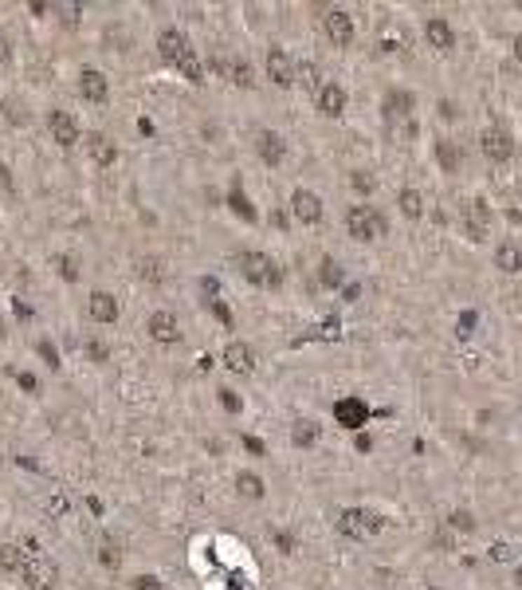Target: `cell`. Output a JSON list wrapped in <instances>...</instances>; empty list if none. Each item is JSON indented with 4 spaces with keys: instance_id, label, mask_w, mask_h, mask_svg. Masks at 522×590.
I'll return each instance as SVG.
<instances>
[{
    "instance_id": "ba28073f",
    "label": "cell",
    "mask_w": 522,
    "mask_h": 590,
    "mask_svg": "<svg viewBox=\"0 0 522 590\" xmlns=\"http://www.w3.org/2000/svg\"><path fill=\"white\" fill-rule=\"evenodd\" d=\"M315 107H318V114L322 119H342L345 114V107H350V95H345V87L342 83H318V90H315Z\"/></svg>"
},
{
    "instance_id": "7402d4cb",
    "label": "cell",
    "mask_w": 522,
    "mask_h": 590,
    "mask_svg": "<svg viewBox=\"0 0 522 590\" xmlns=\"http://www.w3.org/2000/svg\"><path fill=\"white\" fill-rule=\"evenodd\" d=\"M87 154H90V161H95V166H102V170L118 161V146H114V142H110L107 134H99V130H95V134L87 138Z\"/></svg>"
},
{
    "instance_id": "7bdbcfd3",
    "label": "cell",
    "mask_w": 522,
    "mask_h": 590,
    "mask_svg": "<svg viewBox=\"0 0 522 590\" xmlns=\"http://www.w3.org/2000/svg\"><path fill=\"white\" fill-rule=\"evenodd\" d=\"M16 382H20V390H36V386H40V382H36V378H32V374H16Z\"/></svg>"
},
{
    "instance_id": "d6a6232c",
    "label": "cell",
    "mask_w": 522,
    "mask_h": 590,
    "mask_svg": "<svg viewBox=\"0 0 522 590\" xmlns=\"http://www.w3.org/2000/svg\"><path fill=\"white\" fill-rule=\"evenodd\" d=\"M350 185H354L357 193H373V189H377V181L369 177L365 170H354V177H350Z\"/></svg>"
},
{
    "instance_id": "3957f363",
    "label": "cell",
    "mask_w": 522,
    "mask_h": 590,
    "mask_svg": "<svg viewBox=\"0 0 522 590\" xmlns=\"http://www.w3.org/2000/svg\"><path fill=\"white\" fill-rule=\"evenodd\" d=\"M24 551H28V559H24V570H20V579L28 582L32 590H51L55 582H60V567L43 555L36 543H24Z\"/></svg>"
},
{
    "instance_id": "ee69618b",
    "label": "cell",
    "mask_w": 522,
    "mask_h": 590,
    "mask_svg": "<svg viewBox=\"0 0 522 590\" xmlns=\"http://www.w3.org/2000/svg\"><path fill=\"white\" fill-rule=\"evenodd\" d=\"M40 354L51 362V366H60V358H55V350H51V342H40Z\"/></svg>"
},
{
    "instance_id": "7c38bea8",
    "label": "cell",
    "mask_w": 522,
    "mask_h": 590,
    "mask_svg": "<svg viewBox=\"0 0 522 590\" xmlns=\"http://www.w3.org/2000/svg\"><path fill=\"white\" fill-rule=\"evenodd\" d=\"M463 229L472 241H487V229H491V209L487 201H467L463 205Z\"/></svg>"
},
{
    "instance_id": "bcb514c9",
    "label": "cell",
    "mask_w": 522,
    "mask_h": 590,
    "mask_svg": "<svg viewBox=\"0 0 522 590\" xmlns=\"http://www.w3.org/2000/svg\"><path fill=\"white\" fill-rule=\"evenodd\" d=\"M87 354H95V358H107V350H102L99 342H87Z\"/></svg>"
},
{
    "instance_id": "5b68a950",
    "label": "cell",
    "mask_w": 522,
    "mask_h": 590,
    "mask_svg": "<svg viewBox=\"0 0 522 590\" xmlns=\"http://www.w3.org/2000/svg\"><path fill=\"white\" fill-rule=\"evenodd\" d=\"M267 79L275 83V87H295V83H298L295 60H291V51L279 48V43H271V48H267Z\"/></svg>"
},
{
    "instance_id": "ac0fdd59",
    "label": "cell",
    "mask_w": 522,
    "mask_h": 590,
    "mask_svg": "<svg viewBox=\"0 0 522 590\" xmlns=\"http://www.w3.org/2000/svg\"><path fill=\"white\" fill-rule=\"evenodd\" d=\"M79 95H83L87 102H107V99H110L107 75H102V71H95V67H83V71H79Z\"/></svg>"
},
{
    "instance_id": "8fae6325",
    "label": "cell",
    "mask_w": 522,
    "mask_h": 590,
    "mask_svg": "<svg viewBox=\"0 0 522 590\" xmlns=\"http://www.w3.org/2000/svg\"><path fill=\"white\" fill-rule=\"evenodd\" d=\"M291 213H295L298 224H322V197L310 189H295L291 193Z\"/></svg>"
},
{
    "instance_id": "7a4b0ae2",
    "label": "cell",
    "mask_w": 522,
    "mask_h": 590,
    "mask_svg": "<svg viewBox=\"0 0 522 590\" xmlns=\"http://www.w3.org/2000/svg\"><path fill=\"white\" fill-rule=\"evenodd\" d=\"M385 217L373 209V205H350L345 209V232L354 236V241H362V244H369V241H381L385 236Z\"/></svg>"
},
{
    "instance_id": "8992f818",
    "label": "cell",
    "mask_w": 522,
    "mask_h": 590,
    "mask_svg": "<svg viewBox=\"0 0 522 590\" xmlns=\"http://www.w3.org/2000/svg\"><path fill=\"white\" fill-rule=\"evenodd\" d=\"M212 71L217 75H224L232 87H256V71H252V63L244 60V55H212Z\"/></svg>"
},
{
    "instance_id": "60d3db41",
    "label": "cell",
    "mask_w": 522,
    "mask_h": 590,
    "mask_svg": "<svg viewBox=\"0 0 522 590\" xmlns=\"http://www.w3.org/2000/svg\"><path fill=\"white\" fill-rule=\"evenodd\" d=\"M200 291H205V295H208V303H212V300L220 295V280H212V276H205V280H200Z\"/></svg>"
},
{
    "instance_id": "4316f807",
    "label": "cell",
    "mask_w": 522,
    "mask_h": 590,
    "mask_svg": "<svg viewBox=\"0 0 522 590\" xmlns=\"http://www.w3.org/2000/svg\"><path fill=\"white\" fill-rule=\"evenodd\" d=\"M318 280H322V288H342V283H345V268L334 260V256H326V260L318 264Z\"/></svg>"
},
{
    "instance_id": "8d00e7d4",
    "label": "cell",
    "mask_w": 522,
    "mask_h": 590,
    "mask_svg": "<svg viewBox=\"0 0 522 590\" xmlns=\"http://www.w3.org/2000/svg\"><path fill=\"white\" fill-rule=\"evenodd\" d=\"M55 12H60V16H63V20H67L71 24V28H75V24H79V4H60V8H55Z\"/></svg>"
},
{
    "instance_id": "6da1fadb",
    "label": "cell",
    "mask_w": 522,
    "mask_h": 590,
    "mask_svg": "<svg viewBox=\"0 0 522 590\" xmlns=\"http://www.w3.org/2000/svg\"><path fill=\"white\" fill-rule=\"evenodd\" d=\"M240 276H244L252 288H263V291H275L283 283V268H279L275 256L267 252H240Z\"/></svg>"
},
{
    "instance_id": "1f68e13d",
    "label": "cell",
    "mask_w": 522,
    "mask_h": 590,
    "mask_svg": "<svg viewBox=\"0 0 522 590\" xmlns=\"http://www.w3.org/2000/svg\"><path fill=\"white\" fill-rule=\"evenodd\" d=\"M448 528H455V531H475V516L472 511H452V516H448Z\"/></svg>"
},
{
    "instance_id": "d6986e66",
    "label": "cell",
    "mask_w": 522,
    "mask_h": 590,
    "mask_svg": "<svg viewBox=\"0 0 522 590\" xmlns=\"http://www.w3.org/2000/svg\"><path fill=\"white\" fill-rule=\"evenodd\" d=\"M87 315L95 323H114L122 315V303L110 295V291H90V300H87Z\"/></svg>"
},
{
    "instance_id": "e575fe53",
    "label": "cell",
    "mask_w": 522,
    "mask_h": 590,
    "mask_svg": "<svg viewBox=\"0 0 522 590\" xmlns=\"http://www.w3.org/2000/svg\"><path fill=\"white\" fill-rule=\"evenodd\" d=\"M99 559H102V567H110V570H114V567H118V547H114V543H102V551H99Z\"/></svg>"
},
{
    "instance_id": "83f0119b",
    "label": "cell",
    "mask_w": 522,
    "mask_h": 590,
    "mask_svg": "<svg viewBox=\"0 0 522 590\" xmlns=\"http://www.w3.org/2000/svg\"><path fill=\"white\" fill-rule=\"evenodd\" d=\"M397 205H401V213L408 220H416V217H424V197L416 189H401L397 193Z\"/></svg>"
},
{
    "instance_id": "c3c4849f",
    "label": "cell",
    "mask_w": 522,
    "mask_h": 590,
    "mask_svg": "<svg viewBox=\"0 0 522 590\" xmlns=\"http://www.w3.org/2000/svg\"><path fill=\"white\" fill-rule=\"evenodd\" d=\"M514 60L522 63V32H518V36H514Z\"/></svg>"
},
{
    "instance_id": "603a6c76",
    "label": "cell",
    "mask_w": 522,
    "mask_h": 590,
    "mask_svg": "<svg viewBox=\"0 0 522 590\" xmlns=\"http://www.w3.org/2000/svg\"><path fill=\"white\" fill-rule=\"evenodd\" d=\"M495 268H499V271H511V276H514V271H522V248H518V244H514V241H502L499 248H495Z\"/></svg>"
},
{
    "instance_id": "7dc6e473",
    "label": "cell",
    "mask_w": 522,
    "mask_h": 590,
    "mask_svg": "<svg viewBox=\"0 0 522 590\" xmlns=\"http://www.w3.org/2000/svg\"><path fill=\"white\" fill-rule=\"evenodd\" d=\"M0 60H4V63L12 60V51H8V40H4V36H0Z\"/></svg>"
},
{
    "instance_id": "ffe728a7",
    "label": "cell",
    "mask_w": 522,
    "mask_h": 590,
    "mask_svg": "<svg viewBox=\"0 0 522 590\" xmlns=\"http://www.w3.org/2000/svg\"><path fill=\"white\" fill-rule=\"evenodd\" d=\"M424 40H428V48H436V51H452L455 32L444 16H428V20H424Z\"/></svg>"
},
{
    "instance_id": "f35d334b",
    "label": "cell",
    "mask_w": 522,
    "mask_h": 590,
    "mask_svg": "<svg viewBox=\"0 0 522 590\" xmlns=\"http://www.w3.org/2000/svg\"><path fill=\"white\" fill-rule=\"evenodd\" d=\"M220 394V401H224V410L228 413H240V398H236V390H217Z\"/></svg>"
},
{
    "instance_id": "2e32d148",
    "label": "cell",
    "mask_w": 522,
    "mask_h": 590,
    "mask_svg": "<svg viewBox=\"0 0 522 590\" xmlns=\"http://www.w3.org/2000/svg\"><path fill=\"white\" fill-rule=\"evenodd\" d=\"M256 154H259V161H263V166H283V158H287L283 134H279V130H259Z\"/></svg>"
},
{
    "instance_id": "e0dca14e",
    "label": "cell",
    "mask_w": 522,
    "mask_h": 590,
    "mask_svg": "<svg viewBox=\"0 0 522 590\" xmlns=\"http://www.w3.org/2000/svg\"><path fill=\"white\" fill-rule=\"evenodd\" d=\"M48 130H51V138L60 142L63 150L79 142V122L71 119L67 110H51V114H48Z\"/></svg>"
},
{
    "instance_id": "681fc988",
    "label": "cell",
    "mask_w": 522,
    "mask_h": 590,
    "mask_svg": "<svg viewBox=\"0 0 522 590\" xmlns=\"http://www.w3.org/2000/svg\"><path fill=\"white\" fill-rule=\"evenodd\" d=\"M0 185H4V189H12V177H8V170H4V166H0Z\"/></svg>"
},
{
    "instance_id": "ab89813d",
    "label": "cell",
    "mask_w": 522,
    "mask_h": 590,
    "mask_svg": "<svg viewBox=\"0 0 522 590\" xmlns=\"http://www.w3.org/2000/svg\"><path fill=\"white\" fill-rule=\"evenodd\" d=\"M472 330H475V311H463L460 315V339H467Z\"/></svg>"
},
{
    "instance_id": "5bb4252c",
    "label": "cell",
    "mask_w": 522,
    "mask_h": 590,
    "mask_svg": "<svg viewBox=\"0 0 522 590\" xmlns=\"http://www.w3.org/2000/svg\"><path fill=\"white\" fill-rule=\"evenodd\" d=\"M413 107H416V95H413V90L393 87L389 95H385V102H381V110H385V122H404L408 114H413Z\"/></svg>"
},
{
    "instance_id": "d4e9b609",
    "label": "cell",
    "mask_w": 522,
    "mask_h": 590,
    "mask_svg": "<svg viewBox=\"0 0 522 590\" xmlns=\"http://www.w3.org/2000/svg\"><path fill=\"white\" fill-rule=\"evenodd\" d=\"M318 433H322L318 429V421H306V417H298L295 425H291V441H295L298 449H310V445L318 441Z\"/></svg>"
},
{
    "instance_id": "484cf974",
    "label": "cell",
    "mask_w": 522,
    "mask_h": 590,
    "mask_svg": "<svg viewBox=\"0 0 522 590\" xmlns=\"http://www.w3.org/2000/svg\"><path fill=\"white\" fill-rule=\"evenodd\" d=\"M236 492L244 500H263V481H259L256 472H236Z\"/></svg>"
},
{
    "instance_id": "30bf717a",
    "label": "cell",
    "mask_w": 522,
    "mask_h": 590,
    "mask_svg": "<svg viewBox=\"0 0 522 590\" xmlns=\"http://www.w3.org/2000/svg\"><path fill=\"white\" fill-rule=\"evenodd\" d=\"M146 330H149V339L161 342V347H173V342H181V323H177V315H173V311H153V315H149V323H146Z\"/></svg>"
},
{
    "instance_id": "b9f144b4",
    "label": "cell",
    "mask_w": 522,
    "mask_h": 590,
    "mask_svg": "<svg viewBox=\"0 0 522 590\" xmlns=\"http://www.w3.org/2000/svg\"><path fill=\"white\" fill-rule=\"evenodd\" d=\"M134 590H161V582L153 579V575H138V579H134Z\"/></svg>"
},
{
    "instance_id": "d590c367",
    "label": "cell",
    "mask_w": 522,
    "mask_h": 590,
    "mask_svg": "<svg viewBox=\"0 0 522 590\" xmlns=\"http://www.w3.org/2000/svg\"><path fill=\"white\" fill-rule=\"evenodd\" d=\"M491 559H495V563H511V559H514V547H511V543H495V547H491Z\"/></svg>"
},
{
    "instance_id": "836d02e7",
    "label": "cell",
    "mask_w": 522,
    "mask_h": 590,
    "mask_svg": "<svg viewBox=\"0 0 522 590\" xmlns=\"http://www.w3.org/2000/svg\"><path fill=\"white\" fill-rule=\"evenodd\" d=\"M55 268L63 271V280H67V283L79 280V268H75V260H71V256H55Z\"/></svg>"
},
{
    "instance_id": "f6af8a7d",
    "label": "cell",
    "mask_w": 522,
    "mask_h": 590,
    "mask_svg": "<svg viewBox=\"0 0 522 590\" xmlns=\"http://www.w3.org/2000/svg\"><path fill=\"white\" fill-rule=\"evenodd\" d=\"M244 445H247L252 452H259V457H263V441H256V437H244Z\"/></svg>"
},
{
    "instance_id": "f1b7e54d",
    "label": "cell",
    "mask_w": 522,
    "mask_h": 590,
    "mask_svg": "<svg viewBox=\"0 0 522 590\" xmlns=\"http://www.w3.org/2000/svg\"><path fill=\"white\" fill-rule=\"evenodd\" d=\"M436 161L444 166V173L460 170V146L455 142H436Z\"/></svg>"
},
{
    "instance_id": "74e56055",
    "label": "cell",
    "mask_w": 522,
    "mask_h": 590,
    "mask_svg": "<svg viewBox=\"0 0 522 590\" xmlns=\"http://www.w3.org/2000/svg\"><path fill=\"white\" fill-rule=\"evenodd\" d=\"M142 276L153 280V283H161V264L158 260H142Z\"/></svg>"
},
{
    "instance_id": "9a60e30c",
    "label": "cell",
    "mask_w": 522,
    "mask_h": 590,
    "mask_svg": "<svg viewBox=\"0 0 522 590\" xmlns=\"http://www.w3.org/2000/svg\"><path fill=\"white\" fill-rule=\"evenodd\" d=\"M188 51H193V48H188V40H185V36H181L177 28H165V32H161V36H158V55H161V60L169 63V67H177V63L185 60Z\"/></svg>"
},
{
    "instance_id": "f546056e",
    "label": "cell",
    "mask_w": 522,
    "mask_h": 590,
    "mask_svg": "<svg viewBox=\"0 0 522 590\" xmlns=\"http://www.w3.org/2000/svg\"><path fill=\"white\" fill-rule=\"evenodd\" d=\"M177 71L181 75H185L188 83H193V87H200V83H205V67H200V60H197V51H188L185 60L177 63Z\"/></svg>"
},
{
    "instance_id": "f907efd6",
    "label": "cell",
    "mask_w": 522,
    "mask_h": 590,
    "mask_svg": "<svg viewBox=\"0 0 522 590\" xmlns=\"http://www.w3.org/2000/svg\"><path fill=\"white\" fill-rule=\"evenodd\" d=\"M514 582H518V586H522V567H518V570H514Z\"/></svg>"
},
{
    "instance_id": "277c9868",
    "label": "cell",
    "mask_w": 522,
    "mask_h": 590,
    "mask_svg": "<svg viewBox=\"0 0 522 590\" xmlns=\"http://www.w3.org/2000/svg\"><path fill=\"white\" fill-rule=\"evenodd\" d=\"M381 528H385V520L373 508H345L342 516H338V531H342L345 539H357V543L373 539Z\"/></svg>"
},
{
    "instance_id": "4fadbf2b",
    "label": "cell",
    "mask_w": 522,
    "mask_h": 590,
    "mask_svg": "<svg viewBox=\"0 0 522 590\" xmlns=\"http://www.w3.org/2000/svg\"><path fill=\"white\" fill-rule=\"evenodd\" d=\"M220 362H224L232 374H252V370H256V350L247 347V342L232 339L224 347V354H220Z\"/></svg>"
},
{
    "instance_id": "9c48e42d",
    "label": "cell",
    "mask_w": 522,
    "mask_h": 590,
    "mask_svg": "<svg viewBox=\"0 0 522 590\" xmlns=\"http://www.w3.org/2000/svg\"><path fill=\"white\" fill-rule=\"evenodd\" d=\"M479 150H483V158H487V161L502 166V161H511L514 142H511V134L502 130V126H487V130L479 134Z\"/></svg>"
},
{
    "instance_id": "cb8c5ba5",
    "label": "cell",
    "mask_w": 522,
    "mask_h": 590,
    "mask_svg": "<svg viewBox=\"0 0 522 590\" xmlns=\"http://www.w3.org/2000/svg\"><path fill=\"white\" fill-rule=\"evenodd\" d=\"M24 559H28L24 543H0V570H12V575H20V570H24Z\"/></svg>"
},
{
    "instance_id": "4dcf8cb0",
    "label": "cell",
    "mask_w": 522,
    "mask_h": 590,
    "mask_svg": "<svg viewBox=\"0 0 522 590\" xmlns=\"http://www.w3.org/2000/svg\"><path fill=\"white\" fill-rule=\"evenodd\" d=\"M228 201H232V209H236V217H244V220H256V209H252V201H247L240 189H232V197H228Z\"/></svg>"
},
{
    "instance_id": "44dd1931",
    "label": "cell",
    "mask_w": 522,
    "mask_h": 590,
    "mask_svg": "<svg viewBox=\"0 0 522 590\" xmlns=\"http://www.w3.org/2000/svg\"><path fill=\"white\" fill-rule=\"evenodd\" d=\"M334 417L342 421L345 429H362L365 421H369V405H365L362 398H342L334 405Z\"/></svg>"
},
{
    "instance_id": "52a82bcc",
    "label": "cell",
    "mask_w": 522,
    "mask_h": 590,
    "mask_svg": "<svg viewBox=\"0 0 522 590\" xmlns=\"http://www.w3.org/2000/svg\"><path fill=\"white\" fill-rule=\"evenodd\" d=\"M322 32H326V40L334 43V48H350V43H354V36H357L354 16H350L345 8H326V16H322Z\"/></svg>"
}]
</instances>
